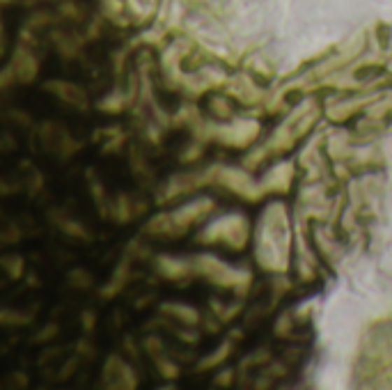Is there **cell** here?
I'll list each match as a JSON object with an SVG mask.
<instances>
[{
  "mask_svg": "<svg viewBox=\"0 0 392 390\" xmlns=\"http://www.w3.org/2000/svg\"><path fill=\"white\" fill-rule=\"evenodd\" d=\"M35 134H37L41 149H44L46 154L55 156L57 161L69 159V156H74L80 149V143L69 134V129L57 122L44 120L35 127Z\"/></svg>",
  "mask_w": 392,
  "mask_h": 390,
  "instance_id": "obj_1",
  "label": "cell"
},
{
  "mask_svg": "<svg viewBox=\"0 0 392 390\" xmlns=\"http://www.w3.org/2000/svg\"><path fill=\"white\" fill-rule=\"evenodd\" d=\"M44 92H48L53 99H57L60 104L74 108V111H88L90 108V97L85 92V88L78 85L74 81L66 78H51L44 83Z\"/></svg>",
  "mask_w": 392,
  "mask_h": 390,
  "instance_id": "obj_2",
  "label": "cell"
},
{
  "mask_svg": "<svg viewBox=\"0 0 392 390\" xmlns=\"http://www.w3.org/2000/svg\"><path fill=\"white\" fill-rule=\"evenodd\" d=\"M136 372L127 363V358H122L118 354H111L102 368V386L106 388H136Z\"/></svg>",
  "mask_w": 392,
  "mask_h": 390,
  "instance_id": "obj_3",
  "label": "cell"
},
{
  "mask_svg": "<svg viewBox=\"0 0 392 390\" xmlns=\"http://www.w3.org/2000/svg\"><path fill=\"white\" fill-rule=\"evenodd\" d=\"M10 69L14 74L16 85H30V83H35V78L39 76V57L32 51V46L26 44L16 46Z\"/></svg>",
  "mask_w": 392,
  "mask_h": 390,
  "instance_id": "obj_4",
  "label": "cell"
},
{
  "mask_svg": "<svg viewBox=\"0 0 392 390\" xmlns=\"http://www.w3.org/2000/svg\"><path fill=\"white\" fill-rule=\"evenodd\" d=\"M48 218H51V223L62 232L64 237L78 239V242H88V239H92L85 223H80L78 218H74L71 214H66L64 209H60V207H55V209L48 211Z\"/></svg>",
  "mask_w": 392,
  "mask_h": 390,
  "instance_id": "obj_5",
  "label": "cell"
},
{
  "mask_svg": "<svg viewBox=\"0 0 392 390\" xmlns=\"http://www.w3.org/2000/svg\"><path fill=\"white\" fill-rule=\"evenodd\" d=\"M129 271H131L129 260L120 262L118 267H115L111 280H106V285L102 287V298H115V296H118L129 283Z\"/></svg>",
  "mask_w": 392,
  "mask_h": 390,
  "instance_id": "obj_6",
  "label": "cell"
},
{
  "mask_svg": "<svg viewBox=\"0 0 392 390\" xmlns=\"http://www.w3.org/2000/svg\"><path fill=\"white\" fill-rule=\"evenodd\" d=\"M131 102H129V95H127V90H122V88H115L113 92H108L106 97H102L97 102V108L99 111H104V113H111V115H118L122 113L124 108H127Z\"/></svg>",
  "mask_w": 392,
  "mask_h": 390,
  "instance_id": "obj_7",
  "label": "cell"
},
{
  "mask_svg": "<svg viewBox=\"0 0 392 390\" xmlns=\"http://www.w3.org/2000/svg\"><path fill=\"white\" fill-rule=\"evenodd\" d=\"M0 271L10 280H21L23 273H26V260L14 251L0 253Z\"/></svg>",
  "mask_w": 392,
  "mask_h": 390,
  "instance_id": "obj_8",
  "label": "cell"
},
{
  "mask_svg": "<svg viewBox=\"0 0 392 390\" xmlns=\"http://www.w3.org/2000/svg\"><path fill=\"white\" fill-rule=\"evenodd\" d=\"M30 321H32V314H30V312L14 310V308H0V328L28 326Z\"/></svg>",
  "mask_w": 392,
  "mask_h": 390,
  "instance_id": "obj_9",
  "label": "cell"
},
{
  "mask_svg": "<svg viewBox=\"0 0 392 390\" xmlns=\"http://www.w3.org/2000/svg\"><path fill=\"white\" fill-rule=\"evenodd\" d=\"M80 39L76 35H57L55 37V51L60 53L64 60H74L80 53Z\"/></svg>",
  "mask_w": 392,
  "mask_h": 390,
  "instance_id": "obj_10",
  "label": "cell"
},
{
  "mask_svg": "<svg viewBox=\"0 0 392 390\" xmlns=\"http://www.w3.org/2000/svg\"><path fill=\"white\" fill-rule=\"evenodd\" d=\"M66 283H69L74 289H90L94 285V278H92V273L83 267H76L66 273Z\"/></svg>",
  "mask_w": 392,
  "mask_h": 390,
  "instance_id": "obj_11",
  "label": "cell"
},
{
  "mask_svg": "<svg viewBox=\"0 0 392 390\" xmlns=\"http://www.w3.org/2000/svg\"><path fill=\"white\" fill-rule=\"evenodd\" d=\"M57 330H60V328H57V323H46V326L35 335V340H37V342H53V337L57 335Z\"/></svg>",
  "mask_w": 392,
  "mask_h": 390,
  "instance_id": "obj_12",
  "label": "cell"
},
{
  "mask_svg": "<svg viewBox=\"0 0 392 390\" xmlns=\"http://www.w3.org/2000/svg\"><path fill=\"white\" fill-rule=\"evenodd\" d=\"M7 379H10L7 384H10L12 388H14V386H16V388H26V386H28V377L23 375V372H12V375L7 377Z\"/></svg>",
  "mask_w": 392,
  "mask_h": 390,
  "instance_id": "obj_13",
  "label": "cell"
},
{
  "mask_svg": "<svg viewBox=\"0 0 392 390\" xmlns=\"http://www.w3.org/2000/svg\"><path fill=\"white\" fill-rule=\"evenodd\" d=\"M94 321H97V312L85 310V314H83V328L92 330V328H94Z\"/></svg>",
  "mask_w": 392,
  "mask_h": 390,
  "instance_id": "obj_14",
  "label": "cell"
},
{
  "mask_svg": "<svg viewBox=\"0 0 392 390\" xmlns=\"http://www.w3.org/2000/svg\"><path fill=\"white\" fill-rule=\"evenodd\" d=\"M14 190V184H10L5 177H0V195H10Z\"/></svg>",
  "mask_w": 392,
  "mask_h": 390,
  "instance_id": "obj_15",
  "label": "cell"
}]
</instances>
